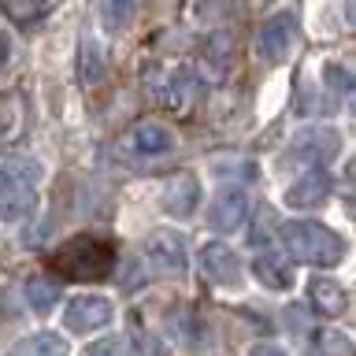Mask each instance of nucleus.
<instances>
[{"label": "nucleus", "mask_w": 356, "mask_h": 356, "mask_svg": "<svg viewBox=\"0 0 356 356\" xmlns=\"http://www.w3.org/2000/svg\"><path fill=\"white\" fill-rule=\"evenodd\" d=\"M49 264L63 282H104L115 267V241L104 234H74L52 252Z\"/></svg>", "instance_id": "f257e3e1"}, {"label": "nucleus", "mask_w": 356, "mask_h": 356, "mask_svg": "<svg viewBox=\"0 0 356 356\" xmlns=\"http://www.w3.org/2000/svg\"><path fill=\"white\" fill-rule=\"evenodd\" d=\"M278 238H282L286 252L300 264H316V267H334L345 256V241L334 230H327L323 222L312 219H289L278 227Z\"/></svg>", "instance_id": "f03ea898"}, {"label": "nucleus", "mask_w": 356, "mask_h": 356, "mask_svg": "<svg viewBox=\"0 0 356 356\" xmlns=\"http://www.w3.org/2000/svg\"><path fill=\"white\" fill-rule=\"evenodd\" d=\"M38 182L41 163L26 156H0V216L4 219H26L38 204Z\"/></svg>", "instance_id": "7ed1b4c3"}, {"label": "nucleus", "mask_w": 356, "mask_h": 356, "mask_svg": "<svg viewBox=\"0 0 356 356\" xmlns=\"http://www.w3.org/2000/svg\"><path fill=\"white\" fill-rule=\"evenodd\" d=\"M141 256H145V264H149L152 271L182 278L186 267H189L186 234H178V230H152L149 238H145V245H141Z\"/></svg>", "instance_id": "20e7f679"}, {"label": "nucleus", "mask_w": 356, "mask_h": 356, "mask_svg": "<svg viewBox=\"0 0 356 356\" xmlns=\"http://www.w3.org/2000/svg\"><path fill=\"white\" fill-rule=\"evenodd\" d=\"M171 149H175V141L160 122H138V127H130L127 134H122V141L115 145V152L130 163L160 160V156H167Z\"/></svg>", "instance_id": "39448f33"}, {"label": "nucleus", "mask_w": 356, "mask_h": 356, "mask_svg": "<svg viewBox=\"0 0 356 356\" xmlns=\"http://www.w3.org/2000/svg\"><path fill=\"white\" fill-rule=\"evenodd\" d=\"M338 152H341V138H338V130H330V127H312L305 134H297L293 138V160L297 163H312L316 171H323L330 160H338Z\"/></svg>", "instance_id": "423d86ee"}, {"label": "nucleus", "mask_w": 356, "mask_h": 356, "mask_svg": "<svg viewBox=\"0 0 356 356\" xmlns=\"http://www.w3.org/2000/svg\"><path fill=\"white\" fill-rule=\"evenodd\" d=\"M293 33H297V15L293 11H278V15H271L260 26V33H256V52H260V60L278 63L289 52V44H293Z\"/></svg>", "instance_id": "0eeeda50"}, {"label": "nucleus", "mask_w": 356, "mask_h": 356, "mask_svg": "<svg viewBox=\"0 0 356 356\" xmlns=\"http://www.w3.org/2000/svg\"><path fill=\"white\" fill-rule=\"evenodd\" d=\"M111 323V300L100 297V293H82L74 297L63 312V327L71 334H89V330H100Z\"/></svg>", "instance_id": "6e6552de"}, {"label": "nucleus", "mask_w": 356, "mask_h": 356, "mask_svg": "<svg viewBox=\"0 0 356 356\" xmlns=\"http://www.w3.org/2000/svg\"><path fill=\"white\" fill-rule=\"evenodd\" d=\"M200 204V182H197V175H175V178H167V186H163V193H160V208L167 211L171 219H189L197 211Z\"/></svg>", "instance_id": "1a4fd4ad"}, {"label": "nucleus", "mask_w": 356, "mask_h": 356, "mask_svg": "<svg viewBox=\"0 0 356 356\" xmlns=\"http://www.w3.org/2000/svg\"><path fill=\"white\" fill-rule=\"evenodd\" d=\"M245 216H249V197H245L241 189H222V193H216L208 204V227L219 230V234L238 230L245 222Z\"/></svg>", "instance_id": "9d476101"}, {"label": "nucleus", "mask_w": 356, "mask_h": 356, "mask_svg": "<svg viewBox=\"0 0 356 356\" xmlns=\"http://www.w3.org/2000/svg\"><path fill=\"white\" fill-rule=\"evenodd\" d=\"M330 193H334L330 171H308V175H300L297 182L286 189V204H289V208L312 211V208H323V204H327Z\"/></svg>", "instance_id": "9b49d317"}, {"label": "nucleus", "mask_w": 356, "mask_h": 356, "mask_svg": "<svg viewBox=\"0 0 356 356\" xmlns=\"http://www.w3.org/2000/svg\"><path fill=\"white\" fill-rule=\"evenodd\" d=\"M149 89H152V97L160 100L163 108L186 111L189 104H193L197 82H193V74H186V71H171V74H152Z\"/></svg>", "instance_id": "f8f14e48"}, {"label": "nucleus", "mask_w": 356, "mask_h": 356, "mask_svg": "<svg viewBox=\"0 0 356 356\" xmlns=\"http://www.w3.org/2000/svg\"><path fill=\"white\" fill-rule=\"evenodd\" d=\"M200 267H204V278H211V282H219V286H234L241 278L238 256H234L222 241L204 245V252H200Z\"/></svg>", "instance_id": "ddd939ff"}, {"label": "nucleus", "mask_w": 356, "mask_h": 356, "mask_svg": "<svg viewBox=\"0 0 356 356\" xmlns=\"http://www.w3.org/2000/svg\"><path fill=\"white\" fill-rule=\"evenodd\" d=\"M308 293H312V305H316V312H319V316H327V319L341 316V312L349 308L345 289L334 282V278H327V275H316V278H312Z\"/></svg>", "instance_id": "4468645a"}, {"label": "nucleus", "mask_w": 356, "mask_h": 356, "mask_svg": "<svg viewBox=\"0 0 356 356\" xmlns=\"http://www.w3.org/2000/svg\"><path fill=\"white\" fill-rule=\"evenodd\" d=\"M252 271L267 289H289L293 286V267H289V260L278 252H260L252 260Z\"/></svg>", "instance_id": "2eb2a0df"}, {"label": "nucleus", "mask_w": 356, "mask_h": 356, "mask_svg": "<svg viewBox=\"0 0 356 356\" xmlns=\"http://www.w3.org/2000/svg\"><path fill=\"white\" fill-rule=\"evenodd\" d=\"M26 130V104L19 93L0 97V145H15Z\"/></svg>", "instance_id": "dca6fc26"}, {"label": "nucleus", "mask_w": 356, "mask_h": 356, "mask_svg": "<svg viewBox=\"0 0 356 356\" xmlns=\"http://www.w3.org/2000/svg\"><path fill=\"white\" fill-rule=\"evenodd\" d=\"M8 356H71V353H67V341L60 334H30V338L11 345Z\"/></svg>", "instance_id": "f3484780"}, {"label": "nucleus", "mask_w": 356, "mask_h": 356, "mask_svg": "<svg viewBox=\"0 0 356 356\" xmlns=\"http://www.w3.org/2000/svg\"><path fill=\"white\" fill-rule=\"evenodd\" d=\"M134 11H138V0H100V22H104L108 33L130 30Z\"/></svg>", "instance_id": "a211bd4d"}, {"label": "nucleus", "mask_w": 356, "mask_h": 356, "mask_svg": "<svg viewBox=\"0 0 356 356\" xmlns=\"http://www.w3.org/2000/svg\"><path fill=\"white\" fill-rule=\"evenodd\" d=\"M56 300H60L56 282H44V278H30L26 282V305L38 312V316H49V312L56 308Z\"/></svg>", "instance_id": "6ab92c4d"}, {"label": "nucleus", "mask_w": 356, "mask_h": 356, "mask_svg": "<svg viewBox=\"0 0 356 356\" xmlns=\"http://www.w3.org/2000/svg\"><path fill=\"white\" fill-rule=\"evenodd\" d=\"M82 78H86V86H97L100 78H104V63H100V49L93 41H86L82 44Z\"/></svg>", "instance_id": "aec40b11"}, {"label": "nucleus", "mask_w": 356, "mask_h": 356, "mask_svg": "<svg viewBox=\"0 0 356 356\" xmlns=\"http://www.w3.org/2000/svg\"><path fill=\"white\" fill-rule=\"evenodd\" d=\"M282 323H286V330L293 334V338H305V334L312 330V316H308L305 305H286L282 308Z\"/></svg>", "instance_id": "412c9836"}, {"label": "nucleus", "mask_w": 356, "mask_h": 356, "mask_svg": "<svg viewBox=\"0 0 356 356\" xmlns=\"http://www.w3.org/2000/svg\"><path fill=\"white\" fill-rule=\"evenodd\" d=\"M86 356H130V338H122V334L100 338L93 345H86Z\"/></svg>", "instance_id": "4be33fe9"}, {"label": "nucleus", "mask_w": 356, "mask_h": 356, "mask_svg": "<svg viewBox=\"0 0 356 356\" xmlns=\"http://www.w3.org/2000/svg\"><path fill=\"white\" fill-rule=\"evenodd\" d=\"M319 349H323V356H356V345L345 338V334H338V330H327L319 338Z\"/></svg>", "instance_id": "5701e85b"}, {"label": "nucleus", "mask_w": 356, "mask_h": 356, "mask_svg": "<svg viewBox=\"0 0 356 356\" xmlns=\"http://www.w3.org/2000/svg\"><path fill=\"white\" fill-rule=\"evenodd\" d=\"M327 82L338 89L341 97H349L353 104H356V74H349V71H341V67H327Z\"/></svg>", "instance_id": "b1692460"}, {"label": "nucleus", "mask_w": 356, "mask_h": 356, "mask_svg": "<svg viewBox=\"0 0 356 356\" xmlns=\"http://www.w3.org/2000/svg\"><path fill=\"white\" fill-rule=\"evenodd\" d=\"M4 4H8V11H11L15 19H30L33 11L44 4V0H4Z\"/></svg>", "instance_id": "393cba45"}, {"label": "nucleus", "mask_w": 356, "mask_h": 356, "mask_svg": "<svg viewBox=\"0 0 356 356\" xmlns=\"http://www.w3.org/2000/svg\"><path fill=\"white\" fill-rule=\"evenodd\" d=\"M249 356H286V349H282V345H275V341H260V345H252Z\"/></svg>", "instance_id": "a878e982"}, {"label": "nucleus", "mask_w": 356, "mask_h": 356, "mask_svg": "<svg viewBox=\"0 0 356 356\" xmlns=\"http://www.w3.org/2000/svg\"><path fill=\"white\" fill-rule=\"evenodd\" d=\"M8 60H11V41H8V33L0 30V67H8Z\"/></svg>", "instance_id": "bb28decb"}, {"label": "nucleus", "mask_w": 356, "mask_h": 356, "mask_svg": "<svg viewBox=\"0 0 356 356\" xmlns=\"http://www.w3.org/2000/svg\"><path fill=\"white\" fill-rule=\"evenodd\" d=\"M349 22L356 26V0H349Z\"/></svg>", "instance_id": "cd10ccee"}, {"label": "nucleus", "mask_w": 356, "mask_h": 356, "mask_svg": "<svg viewBox=\"0 0 356 356\" xmlns=\"http://www.w3.org/2000/svg\"><path fill=\"white\" fill-rule=\"evenodd\" d=\"M349 216H353V222H356V200H353V204H349Z\"/></svg>", "instance_id": "c85d7f7f"}]
</instances>
